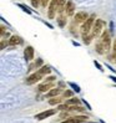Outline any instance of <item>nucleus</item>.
<instances>
[{
	"label": "nucleus",
	"mask_w": 116,
	"mask_h": 123,
	"mask_svg": "<svg viewBox=\"0 0 116 123\" xmlns=\"http://www.w3.org/2000/svg\"><path fill=\"white\" fill-rule=\"evenodd\" d=\"M24 57L25 61H33L34 60V49L33 46H26V49L24 50Z\"/></svg>",
	"instance_id": "10"
},
{
	"label": "nucleus",
	"mask_w": 116,
	"mask_h": 123,
	"mask_svg": "<svg viewBox=\"0 0 116 123\" xmlns=\"http://www.w3.org/2000/svg\"><path fill=\"white\" fill-rule=\"evenodd\" d=\"M66 105L69 106H74V105H80V99L79 98H70L66 101Z\"/></svg>",
	"instance_id": "16"
},
{
	"label": "nucleus",
	"mask_w": 116,
	"mask_h": 123,
	"mask_svg": "<svg viewBox=\"0 0 116 123\" xmlns=\"http://www.w3.org/2000/svg\"><path fill=\"white\" fill-rule=\"evenodd\" d=\"M72 95H74V93H72V91H65L64 93H62V98H68V97H72Z\"/></svg>",
	"instance_id": "20"
},
{
	"label": "nucleus",
	"mask_w": 116,
	"mask_h": 123,
	"mask_svg": "<svg viewBox=\"0 0 116 123\" xmlns=\"http://www.w3.org/2000/svg\"><path fill=\"white\" fill-rule=\"evenodd\" d=\"M56 113V110H48V111H44V112H41V113H38L35 116V118L38 119V121H42V119H45V118H49V117H51V116H54Z\"/></svg>",
	"instance_id": "8"
},
{
	"label": "nucleus",
	"mask_w": 116,
	"mask_h": 123,
	"mask_svg": "<svg viewBox=\"0 0 116 123\" xmlns=\"http://www.w3.org/2000/svg\"><path fill=\"white\" fill-rule=\"evenodd\" d=\"M69 85H70V86H71V87H72V88H74V90H75L76 92H80V87H79V86H77V85H75V83H72V82H70Z\"/></svg>",
	"instance_id": "23"
},
{
	"label": "nucleus",
	"mask_w": 116,
	"mask_h": 123,
	"mask_svg": "<svg viewBox=\"0 0 116 123\" xmlns=\"http://www.w3.org/2000/svg\"><path fill=\"white\" fill-rule=\"evenodd\" d=\"M111 59L114 62H116V40L114 41V45H112V55H111Z\"/></svg>",
	"instance_id": "19"
},
{
	"label": "nucleus",
	"mask_w": 116,
	"mask_h": 123,
	"mask_svg": "<svg viewBox=\"0 0 116 123\" xmlns=\"http://www.w3.org/2000/svg\"><path fill=\"white\" fill-rule=\"evenodd\" d=\"M56 12H57V0H51L49 5V12H48L49 19H54L56 16Z\"/></svg>",
	"instance_id": "7"
},
{
	"label": "nucleus",
	"mask_w": 116,
	"mask_h": 123,
	"mask_svg": "<svg viewBox=\"0 0 116 123\" xmlns=\"http://www.w3.org/2000/svg\"><path fill=\"white\" fill-rule=\"evenodd\" d=\"M62 101V98H59V97H53L49 101V103L51 105V106H54V105H59L60 102Z\"/></svg>",
	"instance_id": "17"
},
{
	"label": "nucleus",
	"mask_w": 116,
	"mask_h": 123,
	"mask_svg": "<svg viewBox=\"0 0 116 123\" xmlns=\"http://www.w3.org/2000/svg\"><path fill=\"white\" fill-rule=\"evenodd\" d=\"M49 1H50V0H41V5L44 6V8H46V5L49 4Z\"/></svg>",
	"instance_id": "24"
},
{
	"label": "nucleus",
	"mask_w": 116,
	"mask_h": 123,
	"mask_svg": "<svg viewBox=\"0 0 116 123\" xmlns=\"http://www.w3.org/2000/svg\"><path fill=\"white\" fill-rule=\"evenodd\" d=\"M21 42H23V40H21V39L19 37V36H11L8 44H9V45H11V46H15V45L21 44Z\"/></svg>",
	"instance_id": "14"
},
{
	"label": "nucleus",
	"mask_w": 116,
	"mask_h": 123,
	"mask_svg": "<svg viewBox=\"0 0 116 123\" xmlns=\"http://www.w3.org/2000/svg\"><path fill=\"white\" fill-rule=\"evenodd\" d=\"M82 123H96V122H86V121H85V122H82Z\"/></svg>",
	"instance_id": "26"
},
{
	"label": "nucleus",
	"mask_w": 116,
	"mask_h": 123,
	"mask_svg": "<svg viewBox=\"0 0 116 123\" xmlns=\"http://www.w3.org/2000/svg\"><path fill=\"white\" fill-rule=\"evenodd\" d=\"M44 77L40 72H39V70L35 72V74H33V75H30L26 80H25V85H34V83H36L38 81H40V80Z\"/></svg>",
	"instance_id": "5"
},
{
	"label": "nucleus",
	"mask_w": 116,
	"mask_h": 123,
	"mask_svg": "<svg viewBox=\"0 0 116 123\" xmlns=\"http://www.w3.org/2000/svg\"><path fill=\"white\" fill-rule=\"evenodd\" d=\"M88 116H72V117H68L65 121L61 123H82L85 121H88Z\"/></svg>",
	"instance_id": "4"
},
{
	"label": "nucleus",
	"mask_w": 116,
	"mask_h": 123,
	"mask_svg": "<svg viewBox=\"0 0 116 123\" xmlns=\"http://www.w3.org/2000/svg\"><path fill=\"white\" fill-rule=\"evenodd\" d=\"M41 65H42V60H41V59H39V60L36 61L35 63H33V65H31L29 70H33V68H39V67H41Z\"/></svg>",
	"instance_id": "18"
},
{
	"label": "nucleus",
	"mask_w": 116,
	"mask_h": 123,
	"mask_svg": "<svg viewBox=\"0 0 116 123\" xmlns=\"http://www.w3.org/2000/svg\"><path fill=\"white\" fill-rule=\"evenodd\" d=\"M95 20H96V15H90L89 19L85 21V23L81 25L80 27V32H81V37L82 40H85L88 36L91 35V30H92V26H94V23H95Z\"/></svg>",
	"instance_id": "1"
},
{
	"label": "nucleus",
	"mask_w": 116,
	"mask_h": 123,
	"mask_svg": "<svg viewBox=\"0 0 116 123\" xmlns=\"http://www.w3.org/2000/svg\"><path fill=\"white\" fill-rule=\"evenodd\" d=\"M66 14H65V11L64 12H61L60 15H59V18H57V23H59V25L61 26V27H64L65 25H66Z\"/></svg>",
	"instance_id": "13"
},
{
	"label": "nucleus",
	"mask_w": 116,
	"mask_h": 123,
	"mask_svg": "<svg viewBox=\"0 0 116 123\" xmlns=\"http://www.w3.org/2000/svg\"><path fill=\"white\" fill-rule=\"evenodd\" d=\"M61 93V90L60 88H51L49 92H46V95H45V98H53V97H57Z\"/></svg>",
	"instance_id": "12"
},
{
	"label": "nucleus",
	"mask_w": 116,
	"mask_h": 123,
	"mask_svg": "<svg viewBox=\"0 0 116 123\" xmlns=\"http://www.w3.org/2000/svg\"><path fill=\"white\" fill-rule=\"evenodd\" d=\"M75 12V4L72 0H69L66 3V6H65V14H66L68 16H72Z\"/></svg>",
	"instance_id": "9"
},
{
	"label": "nucleus",
	"mask_w": 116,
	"mask_h": 123,
	"mask_svg": "<svg viewBox=\"0 0 116 123\" xmlns=\"http://www.w3.org/2000/svg\"><path fill=\"white\" fill-rule=\"evenodd\" d=\"M69 105H66V103H65V105H61V106H59V110L60 111H69Z\"/></svg>",
	"instance_id": "21"
},
{
	"label": "nucleus",
	"mask_w": 116,
	"mask_h": 123,
	"mask_svg": "<svg viewBox=\"0 0 116 123\" xmlns=\"http://www.w3.org/2000/svg\"><path fill=\"white\" fill-rule=\"evenodd\" d=\"M110 78H111V80H112V81H114V82H116V77H114V76H111V77H110Z\"/></svg>",
	"instance_id": "25"
},
{
	"label": "nucleus",
	"mask_w": 116,
	"mask_h": 123,
	"mask_svg": "<svg viewBox=\"0 0 116 123\" xmlns=\"http://www.w3.org/2000/svg\"><path fill=\"white\" fill-rule=\"evenodd\" d=\"M50 71H51V70H50V67H49V66H41V67L39 68V72H40V74H41L42 76L49 75V74H50Z\"/></svg>",
	"instance_id": "15"
},
{
	"label": "nucleus",
	"mask_w": 116,
	"mask_h": 123,
	"mask_svg": "<svg viewBox=\"0 0 116 123\" xmlns=\"http://www.w3.org/2000/svg\"><path fill=\"white\" fill-rule=\"evenodd\" d=\"M89 14L86 12V11H79L75 14V16H74V21L76 24H84L86 20L89 19Z\"/></svg>",
	"instance_id": "6"
},
{
	"label": "nucleus",
	"mask_w": 116,
	"mask_h": 123,
	"mask_svg": "<svg viewBox=\"0 0 116 123\" xmlns=\"http://www.w3.org/2000/svg\"><path fill=\"white\" fill-rule=\"evenodd\" d=\"M105 26V23L102 20L100 19H96L95 23H94V26H92V30H91V36L94 39L95 37H99V36H101V34H102V31L105 30L104 29Z\"/></svg>",
	"instance_id": "2"
},
{
	"label": "nucleus",
	"mask_w": 116,
	"mask_h": 123,
	"mask_svg": "<svg viewBox=\"0 0 116 123\" xmlns=\"http://www.w3.org/2000/svg\"><path fill=\"white\" fill-rule=\"evenodd\" d=\"M39 91L40 92H49L51 88H54V82H42L41 85H39Z\"/></svg>",
	"instance_id": "11"
},
{
	"label": "nucleus",
	"mask_w": 116,
	"mask_h": 123,
	"mask_svg": "<svg viewBox=\"0 0 116 123\" xmlns=\"http://www.w3.org/2000/svg\"><path fill=\"white\" fill-rule=\"evenodd\" d=\"M40 3H41V0H31V5L34 6V8H38Z\"/></svg>",
	"instance_id": "22"
},
{
	"label": "nucleus",
	"mask_w": 116,
	"mask_h": 123,
	"mask_svg": "<svg viewBox=\"0 0 116 123\" xmlns=\"http://www.w3.org/2000/svg\"><path fill=\"white\" fill-rule=\"evenodd\" d=\"M100 123H105V122H104V121H101V122H100Z\"/></svg>",
	"instance_id": "27"
},
{
	"label": "nucleus",
	"mask_w": 116,
	"mask_h": 123,
	"mask_svg": "<svg viewBox=\"0 0 116 123\" xmlns=\"http://www.w3.org/2000/svg\"><path fill=\"white\" fill-rule=\"evenodd\" d=\"M99 41L101 42V45L104 46V49H105V51H106V52H109V51L111 50V39H110V32H109L107 30H104V31H102V34H101Z\"/></svg>",
	"instance_id": "3"
}]
</instances>
